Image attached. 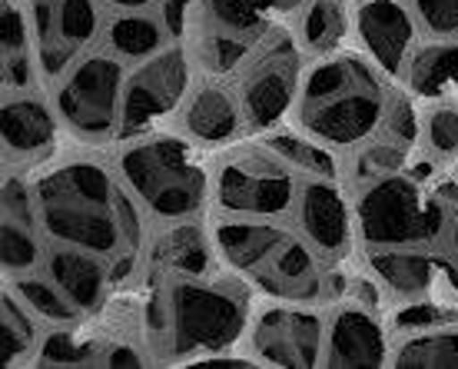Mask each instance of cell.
Segmentation results:
<instances>
[{
  "instance_id": "obj_9",
  "label": "cell",
  "mask_w": 458,
  "mask_h": 369,
  "mask_svg": "<svg viewBox=\"0 0 458 369\" xmlns=\"http://www.w3.org/2000/svg\"><path fill=\"white\" fill-rule=\"evenodd\" d=\"M190 57L183 47H163L160 54L140 60L133 73H126L123 107H120V140L153 133L173 110H183L190 97Z\"/></svg>"
},
{
  "instance_id": "obj_6",
  "label": "cell",
  "mask_w": 458,
  "mask_h": 369,
  "mask_svg": "<svg viewBox=\"0 0 458 369\" xmlns=\"http://www.w3.org/2000/svg\"><path fill=\"white\" fill-rule=\"evenodd\" d=\"M299 174L276 157L263 140L256 147H236L213 167V207L226 217L276 219L296 207Z\"/></svg>"
},
{
  "instance_id": "obj_5",
  "label": "cell",
  "mask_w": 458,
  "mask_h": 369,
  "mask_svg": "<svg viewBox=\"0 0 458 369\" xmlns=\"http://www.w3.org/2000/svg\"><path fill=\"white\" fill-rule=\"evenodd\" d=\"M355 233L372 246H428L445 227L442 193H425L412 176L389 174L362 184L355 196Z\"/></svg>"
},
{
  "instance_id": "obj_38",
  "label": "cell",
  "mask_w": 458,
  "mask_h": 369,
  "mask_svg": "<svg viewBox=\"0 0 458 369\" xmlns=\"http://www.w3.org/2000/svg\"><path fill=\"white\" fill-rule=\"evenodd\" d=\"M412 11L432 37L458 34V0H412Z\"/></svg>"
},
{
  "instance_id": "obj_22",
  "label": "cell",
  "mask_w": 458,
  "mask_h": 369,
  "mask_svg": "<svg viewBox=\"0 0 458 369\" xmlns=\"http://www.w3.org/2000/svg\"><path fill=\"white\" fill-rule=\"evenodd\" d=\"M402 77L422 100H445L448 93H458V40H432L415 47Z\"/></svg>"
},
{
  "instance_id": "obj_21",
  "label": "cell",
  "mask_w": 458,
  "mask_h": 369,
  "mask_svg": "<svg viewBox=\"0 0 458 369\" xmlns=\"http://www.w3.org/2000/svg\"><path fill=\"white\" fill-rule=\"evenodd\" d=\"M47 273L81 313H93L104 306L106 287H110V270L97 260V253L57 243V250L47 256Z\"/></svg>"
},
{
  "instance_id": "obj_31",
  "label": "cell",
  "mask_w": 458,
  "mask_h": 369,
  "mask_svg": "<svg viewBox=\"0 0 458 369\" xmlns=\"http://www.w3.org/2000/svg\"><path fill=\"white\" fill-rule=\"evenodd\" d=\"M405 157H409V147L399 143L392 137H372L366 140L362 147H355V160H352V176L359 184H372L378 176L399 174L405 167Z\"/></svg>"
},
{
  "instance_id": "obj_36",
  "label": "cell",
  "mask_w": 458,
  "mask_h": 369,
  "mask_svg": "<svg viewBox=\"0 0 458 369\" xmlns=\"http://www.w3.org/2000/svg\"><path fill=\"white\" fill-rule=\"evenodd\" d=\"M30 21L23 17L17 0H4L0 4V54L4 60L30 57Z\"/></svg>"
},
{
  "instance_id": "obj_42",
  "label": "cell",
  "mask_w": 458,
  "mask_h": 369,
  "mask_svg": "<svg viewBox=\"0 0 458 369\" xmlns=\"http://www.w3.org/2000/svg\"><path fill=\"white\" fill-rule=\"evenodd\" d=\"M106 4L116 11H143L147 4H157V0H106Z\"/></svg>"
},
{
  "instance_id": "obj_15",
  "label": "cell",
  "mask_w": 458,
  "mask_h": 369,
  "mask_svg": "<svg viewBox=\"0 0 458 369\" xmlns=\"http://www.w3.org/2000/svg\"><path fill=\"white\" fill-rule=\"evenodd\" d=\"M209 233H213L216 260L229 273H240V277H252L289 240V233L276 219L266 217H219Z\"/></svg>"
},
{
  "instance_id": "obj_19",
  "label": "cell",
  "mask_w": 458,
  "mask_h": 369,
  "mask_svg": "<svg viewBox=\"0 0 458 369\" xmlns=\"http://www.w3.org/2000/svg\"><path fill=\"white\" fill-rule=\"evenodd\" d=\"M153 266L170 277H209L216 260L213 233L196 227L193 219H173L153 236Z\"/></svg>"
},
{
  "instance_id": "obj_17",
  "label": "cell",
  "mask_w": 458,
  "mask_h": 369,
  "mask_svg": "<svg viewBox=\"0 0 458 369\" xmlns=\"http://www.w3.org/2000/svg\"><path fill=\"white\" fill-rule=\"evenodd\" d=\"M183 133L203 147H229L236 143L246 127L240 97H233L219 83H203L190 90L183 104Z\"/></svg>"
},
{
  "instance_id": "obj_28",
  "label": "cell",
  "mask_w": 458,
  "mask_h": 369,
  "mask_svg": "<svg viewBox=\"0 0 458 369\" xmlns=\"http://www.w3.org/2000/svg\"><path fill=\"white\" fill-rule=\"evenodd\" d=\"M11 289L21 296L37 320H47L54 326H77L83 313L70 303V296L54 283V279H37V277H13Z\"/></svg>"
},
{
  "instance_id": "obj_10",
  "label": "cell",
  "mask_w": 458,
  "mask_h": 369,
  "mask_svg": "<svg viewBox=\"0 0 458 369\" xmlns=\"http://www.w3.org/2000/svg\"><path fill=\"white\" fill-rule=\"evenodd\" d=\"M256 363L286 369H310L326 363V323L319 313L302 310V303H283L256 313L246 330Z\"/></svg>"
},
{
  "instance_id": "obj_7",
  "label": "cell",
  "mask_w": 458,
  "mask_h": 369,
  "mask_svg": "<svg viewBox=\"0 0 458 369\" xmlns=\"http://www.w3.org/2000/svg\"><path fill=\"white\" fill-rule=\"evenodd\" d=\"M123 83L126 73L116 54H81L54 90L60 124L87 143L120 137Z\"/></svg>"
},
{
  "instance_id": "obj_34",
  "label": "cell",
  "mask_w": 458,
  "mask_h": 369,
  "mask_svg": "<svg viewBox=\"0 0 458 369\" xmlns=\"http://www.w3.org/2000/svg\"><path fill=\"white\" fill-rule=\"evenodd\" d=\"M252 40L236 34H226V30H213V34L203 37L199 44V64L209 70V73H233V70L242 67V60L250 57Z\"/></svg>"
},
{
  "instance_id": "obj_39",
  "label": "cell",
  "mask_w": 458,
  "mask_h": 369,
  "mask_svg": "<svg viewBox=\"0 0 458 369\" xmlns=\"http://www.w3.org/2000/svg\"><path fill=\"white\" fill-rule=\"evenodd\" d=\"M4 217L37 223L34 184H27L23 176H4Z\"/></svg>"
},
{
  "instance_id": "obj_40",
  "label": "cell",
  "mask_w": 458,
  "mask_h": 369,
  "mask_svg": "<svg viewBox=\"0 0 458 369\" xmlns=\"http://www.w3.org/2000/svg\"><path fill=\"white\" fill-rule=\"evenodd\" d=\"M190 11H193V0H163V27H166V34L183 37Z\"/></svg>"
},
{
  "instance_id": "obj_29",
  "label": "cell",
  "mask_w": 458,
  "mask_h": 369,
  "mask_svg": "<svg viewBox=\"0 0 458 369\" xmlns=\"http://www.w3.org/2000/svg\"><path fill=\"white\" fill-rule=\"evenodd\" d=\"M100 347L90 339H81L77 326H54L40 336L34 353L37 366H93Z\"/></svg>"
},
{
  "instance_id": "obj_14",
  "label": "cell",
  "mask_w": 458,
  "mask_h": 369,
  "mask_svg": "<svg viewBox=\"0 0 458 369\" xmlns=\"http://www.w3.org/2000/svg\"><path fill=\"white\" fill-rule=\"evenodd\" d=\"M392 349L386 326L366 303L339 306L326 323V363L333 369H376L389 366Z\"/></svg>"
},
{
  "instance_id": "obj_33",
  "label": "cell",
  "mask_w": 458,
  "mask_h": 369,
  "mask_svg": "<svg viewBox=\"0 0 458 369\" xmlns=\"http://www.w3.org/2000/svg\"><path fill=\"white\" fill-rule=\"evenodd\" d=\"M425 147L436 157H458V104L436 100L422 116Z\"/></svg>"
},
{
  "instance_id": "obj_1",
  "label": "cell",
  "mask_w": 458,
  "mask_h": 369,
  "mask_svg": "<svg viewBox=\"0 0 458 369\" xmlns=\"http://www.w3.org/2000/svg\"><path fill=\"white\" fill-rule=\"evenodd\" d=\"M37 223L54 243L81 246L97 256L120 253V246L137 250L143 219L133 193L126 196L106 163L93 157H64L44 163L34 176Z\"/></svg>"
},
{
  "instance_id": "obj_24",
  "label": "cell",
  "mask_w": 458,
  "mask_h": 369,
  "mask_svg": "<svg viewBox=\"0 0 458 369\" xmlns=\"http://www.w3.org/2000/svg\"><path fill=\"white\" fill-rule=\"evenodd\" d=\"M263 143L276 157H283V160L296 170V174H306V176H333L339 174V163L333 157V147H326L319 140H312L310 133H302V130H266Z\"/></svg>"
},
{
  "instance_id": "obj_30",
  "label": "cell",
  "mask_w": 458,
  "mask_h": 369,
  "mask_svg": "<svg viewBox=\"0 0 458 369\" xmlns=\"http://www.w3.org/2000/svg\"><path fill=\"white\" fill-rule=\"evenodd\" d=\"M40 240L34 233V223H23V219L4 217V227H0V266L7 277H23L30 273L37 263H40Z\"/></svg>"
},
{
  "instance_id": "obj_3",
  "label": "cell",
  "mask_w": 458,
  "mask_h": 369,
  "mask_svg": "<svg viewBox=\"0 0 458 369\" xmlns=\"http://www.w3.org/2000/svg\"><path fill=\"white\" fill-rule=\"evenodd\" d=\"M116 176L140 210L160 223L193 219L213 196V167H207L193 140L173 133L126 140L116 153Z\"/></svg>"
},
{
  "instance_id": "obj_35",
  "label": "cell",
  "mask_w": 458,
  "mask_h": 369,
  "mask_svg": "<svg viewBox=\"0 0 458 369\" xmlns=\"http://www.w3.org/2000/svg\"><path fill=\"white\" fill-rule=\"evenodd\" d=\"M455 323V313H448L438 300L419 296V300H405L399 310L392 313V326L399 333H419V330H432V326Z\"/></svg>"
},
{
  "instance_id": "obj_16",
  "label": "cell",
  "mask_w": 458,
  "mask_h": 369,
  "mask_svg": "<svg viewBox=\"0 0 458 369\" xmlns=\"http://www.w3.org/2000/svg\"><path fill=\"white\" fill-rule=\"evenodd\" d=\"M316 256L319 253L312 250L310 243L289 236L273 253V260L266 266H259L250 277L252 287L259 289L263 296H273V300H283V303L319 300L322 289H326V277H322Z\"/></svg>"
},
{
  "instance_id": "obj_27",
  "label": "cell",
  "mask_w": 458,
  "mask_h": 369,
  "mask_svg": "<svg viewBox=\"0 0 458 369\" xmlns=\"http://www.w3.org/2000/svg\"><path fill=\"white\" fill-rule=\"evenodd\" d=\"M163 40H166V30H163L160 23L137 11L120 13L106 27V44H110V50L120 60H137L140 64V60L160 54Z\"/></svg>"
},
{
  "instance_id": "obj_23",
  "label": "cell",
  "mask_w": 458,
  "mask_h": 369,
  "mask_svg": "<svg viewBox=\"0 0 458 369\" xmlns=\"http://www.w3.org/2000/svg\"><path fill=\"white\" fill-rule=\"evenodd\" d=\"M389 366L399 369H458V330L455 326H432L399 339L392 349Z\"/></svg>"
},
{
  "instance_id": "obj_12",
  "label": "cell",
  "mask_w": 458,
  "mask_h": 369,
  "mask_svg": "<svg viewBox=\"0 0 458 369\" xmlns=\"http://www.w3.org/2000/svg\"><path fill=\"white\" fill-rule=\"evenodd\" d=\"M296 223L302 240L322 260H343L355 233V217L349 210L343 186L333 176H306L296 193Z\"/></svg>"
},
{
  "instance_id": "obj_25",
  "label": "cell",
  "mask_w": 458,
  "mask_h": 369,
  "mask_svg": "<svg viewBox=\"0 0 458 369\" xmlns=\"http://www.w3.org/2000/svg\"><path fill=\"white\" fill-rule=\"evenodd\" d=\"M286 4L289 0H207V17L213 30L256 40L269 30V17Z\"/></svg>"
},
{
  "instance_id": "obj_8",
  "label": "cell",
  "mask_w": 458,
  "mask_h": 369,
  "mask_svg": "<svg viewBox=\"0 0 458 369\" xmlns=\"http://www.w3.org/2000/svg\"><path fill=\"white\" fill-rule=\"evenodd\" d=\"M240 73V104L246 127L256 133L273 130L296 107L302 64L286 34L266 37V44L250 50Z\"/></svg>"
},
{
  "instance_id": "obj_20",
  "label": "cell",
  "mask_w": 458,
  "mask_h": 369,
  "mask_svg": "<svg viewBox=\"0 0 458 369\" xmlns=\"http://www.w3.org/2000/svg\"><path fill=\"white\" fill-rule=\"evenodd\" d=\"M57 110H50L40 97H11L0 110V137L7 157H40L57 140Z\"/></svg>"
},
{
  "instance_id": "obj_37",
  "label": "cell",
  "mask_w": 458,
  "mask_h": 369,
  "mask_svg": "<svg viewBox=\"0 0 458 369\" xmlns=\"http://www.w3.org/2000/svg\"><path fill=\"white\" fill-rule=\"evenodd\" d=\"M382 133L405 143V147H412L415 137L422 133V120L415 116V107H412V100H409V93H392L389 97V110H386Z\"/></svg>"
},
{
  "instance_id": "obj_13",
  "label": "cell",
  "mask_w": 458,
  "mask_h": 369,
  "mask_svg": "<svg viewBox=\"0 0 458 369\" xmlns=\"http://www.w3.org/2000/svg\"><path fill=\"white\" fill-rule=\"evenodd\" d=\"M355 34L386 77L405 73L415 50V17L402 0H362L355 11Z\"/></svg>"
},
{
  "instance_id": "obj_4",
  "label": "cell",
  "mask_w": 458,
  "mask_h": 369,
  "mask_svg": "<svg viewBox=\"0 0 458 369\" xmlns=\"http://www.w3.org/2000/svg\"><path fill=\"white\" fill-rule=\"evenodd\" d=\"M240 273L229 277H173L166 283L170 359L203 363L213 353H226L242 343L250 330V293Z\"/></svg>"
},
{
  "instance_id": "obj_32",
  "label": "cell",
  "mask_w": 458,
  "mask_h": 369,
  "mask_svg": "<svg viewBox=\"0 0 458 369\" xmlns=\"http://www.w3.org/2000/svg\"><path fill=\"white\" fill-rule=\"evenodd\" d=\"M299 34H302V44L316 50V54L333 50V44L343 37L339 4L335 0H310V7L302 13V21H299Z\"/></svg>"
},
{
  "instance_id": "obj_2",
  "label": "cell",
  "mask_w": 458,
  "mask_h": 369,
  "mask_svg": "<svg viewBox=\"0 0 458 369\" xmlns=\"http://www.w3.org/2000/svg\"><path fill=\"white\" fill-rule=\"evenodd\" d=\"M293 110L302 133L335 150H352L382 130L389 90L372 60L355 54H322L302 70Z\"/></svg>"
},
{
  "instance_id": "obj_11",
  "label": "cell",
  "mask_w": 458,
  "mask_h": 369,
  "mask_svg": "<svg viewBox=\"0 0 458 369\" xmlns=\"http://www.w3.org/2000/svg\"><path fill=\"white\" fill-rule=\"evenodd\" d=\"M100 30L97 0H34L30 34L37 40V64L44 77H64L67 67L90 47Z\"/></svg>"
},
{
  "instance_id": "obj_18",
  "label": "cell",
  "mask_w": 458,
  "mask_h": 369,
  "mask_svg": "<svg viewBox=\"0 0 458 369\" xmlns=\"http://www.w3.org/2000/svg\"><path fill=\"white\" fill-rule=\"evenodd\" d=\"M369 270L378 279V287L395 293L399 300H419V296H428L436 289V279L445 270V260L428 256L422 246H372Z\"/></svg>"
},
{
  "instance_id": "obj_41",
  "label": "cell",
  "mask_w": 458,
  "mask_h": 369,
  "mask_svg": "<svg viewBox=\"0 0 458 369\" xmlns=\"http://www.w3.org/2000/svg\"><path fill=\"white\" fill-rule=\"evenodd\" d=\"M106 356H104V366H143L147 363V356L140 353L133 343H110V347L104 349Z\"/></svg>"
},
{
  "instance_id": "obj_26",
  "label": "cell",
  "mask_w": 458,
  "mask_h": 369,
  "mask_svg": "<svg viewBox=\"0 0 458 369\" xmlns=\"http://www.w3.org/2000/svg\"><path fill=\"white\" fill-rule=\"evenodd\" d=\"M37 343H40L37 316L13 289H4V296H0V363L17 366L23 356L37 353Z\"/></svg>"
}]
</instances>
